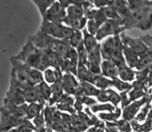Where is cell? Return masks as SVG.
<instances>
[{"mask_svg":"<svg viewBox=\"0 0 152 132\" xmlns=\"http://www.w3.org/2000/svg\"><path fill=\"white\" fill-rule=\"evenodd\" d=\"M40 30L44 31L55 38L62 39V40H68L74 33V29L64 23L51 22L47 19H43Z\"/></svg>","mask_w":152,"mask_h":132,"instance_id":"cell-1","label":"cell"},{"mask_svg":"<svg viewBox=\"0 0 152 132\" xmlns=\"http://www.w3.org/2000/svg\"><path fill=\"white\" fill-rule=\"evenodd\" d=\"M126 28L125 26H123L122 20L117 19H107L99 29L98 33L96 34V37L99 41L103 40L104 38L111 36L119 35L120 32H123Z\"/></svg>","mask_w":152,"mask_h":132,"instance_id":"cell-2","label":"cell"},{"mask_svg":"<svg viewBox=\"0 0 152 132\" xmlns=\"http://www.w3.org/2000/svg\"><path fill=\"white\" fill-rule=\"evenodd\" d=\"M66 15V7L57 1L48 7L45 16L43 17V19H47L51 22L63 23Z\"/></svg>","mask_w":152,"mask_h":132,"instance_id":"cell-3","label":"cell"},{"mask_svg":"<svg viewBox=\"0 0 152 132\" xmlns=\"http://www.w3.org/2000/svg\"><path fill=\"white\" fill-rule=\"evenodd\" d=\"M28 39L37 48L46 50V49H52L57 38L53 37L52 36L45 33L42 30H39L34 36H29Z\"/></svg>","mask_w":152,"mask_h":132,"instance_id":"cell-4","label":"cell"},{"mask_svg":"<svg viewBox=\"0 0 152 132\" xmlns=\"http://www.w3.org/2000/svg\"><path fill=\"white\" fill-rule=\"evenodd\" d=\"M121 39L124 43V45H126L129 47L135 53H137L140 57L143 56L144 54L148 51V47L146 45V43L142 40L141 38H132L129 36H127L125 33H122L120 35Z\"/></svg>","mask_w":152,"mask_h":132,"instance_id":"cell-5","label":"cell"},{"mask_svg":"<svg viewBox=\"0 0 152 132\" xmlns=\"http://www.w3.org/2000/svg\"><path fill=\"white\" fill-rule=\"evenodd\" d=\"M150 98H147V97H143L140 100H135L133 101L131 104L128 105L125 108L123 111V117L124 120H130L135 117V115L139 112L140 109L142 107L143 105H145L146 103H148L149 101Z\"/></svg>","mask_w":152,"mask_h":132,"instance_id":"cell-6","label":"cell"},{"mask_svg":"<svg viewBox=\"0 0 152 132\" xmlns=\"http://www.w3.org/2000/svg\"><path fill=\"white\" fill-rule=\"evenodd\" d=\"M73 73H66L62 77V85L63 88L66 94H74L76 95L77 91L79 88V84L77 79L73 76Z\"/></svg>","mask_w":152,"mask_h":132,"instance_id":"cell-7","label":"cell"},{"mask_svg":"<svg viewBox=\"0 0 152 132\" xmlns=\"http://www.w3.org/2000/svg\"><path fill=\"white\" fill-rule=\"evenodd\" d=\"M119 68L111 60L105 59L101 63V73L103 76L108 78H116L118 77Z\"/></svg>","mask_w":152,"mask_h":132,"instance_id":"cell-8","label":"cell"},{"mask_svg":"<svg viewBox=\"0 0 152 132\" xmlns=\"http://www.w3.org/2000/svg\"><path fill=\"white\" fill-rule=\"evenodd\" d=\"M115 47H116V36H108L101 44L102 58L104 59H108V60L111 59Z\"/></svg>","mask_w":152,"mask_h":132,"instance_id":"cell-9","label":"cell"},{"mask_svg":"<svg viewBox=\"0 0 152 132\" xmlns=\"http://www.w3.org/2000/svg\"><path fill=\"white\" fill-rule=\"evenodd\" d=\"M88 19L85 16L81 18H70L66 15L63 23L72 28L74 30H83L88 24Z\"/></svg>","mask_w":152,"mask_h":132,"instance_id":"cell-10","label":"cell"},{"mask_svg":"<svg viewBox=\"0 0 152 132\" xmlns=\"http://www.w3.org/2000/svg\"><path fill=\"white\" fill-rule=\"evenodd\" d=\"M124 57H125L127 65L132 69H137L140 63V56L135 53L129 47L124 45Z\"/></svg>","mask_w":152,"mask_h":132,"instance_id":"cell-11","label":"cell"},{"mask_svg":"<svg viewBox=\"0 0 152 132\" xmlns=\"http://www.w3.org/2000/svg\"><path fill=\"white\" fill-rule=\"evenodd\" d=\"M82 31H83V36H84L83 43H84V46H85L86 49L88 50V52H90L93 48H95L96 46H98L99 40L96 39V36L89 33L88 31V29L84 28Z\"/></svg>","mask_w":152,"mask_h":132,"instance_id":"cell-12","label":"cell"},{"mask_svg":"<svg viewBox=\"0 0 152 132\" xmlns=\"http://www.w3.org/2000/svg\"><path fill=\"white\" fill-rule=\"evenodd\" d=\"M136 76H137L136 72L133 70L132 68H130L128 65H125V66H123V67L119 68L118 77L120 79H122L124 81L131 82L135 79Z\"/></svg>","mask_w":152,"mask_h":132,"instance_id":"cell-13","label":"cell"},{"mask_svg":"<svg viewBox=\"0 0 152 132\" xmlns=\"http://www.w3.org/2000/svg\"><path fill=\"white\" fill-rule=\"evenodd\" d=\"M91 83L100 89H106L109 87H112V79H108V77L100 74L96 75Z\"/></svg>","mask_w":152,"mask_h":132,"instance_id":"cell-14","label":"cell"},{"mask_svg":"<svg viewBox=\"0 0 152 132\" xmlns=\"http://www.w3.org/2000/svg\"><path fill=\"white\" fill-rule=\"evenodd\" d=\"M80 88L83 94L86 96H98L100 89L96 88L94 84L88 81H81Z\"/></svg>","mask_w":152,"mask_h":132,"instance_id":"cell-15","label":"cell"},{"mask_svg":"<svg viewBox=\"0 0 152 132\" xmlns=\"http://www.w3.org/2000/svg\"><path fill=\"white\" fill-rule=\"evenodd\" d=\"M42 104L37 102L30 103L28 107H27L26 118H27V120H33V118H35L37 115L40 114V111L42 109Z\"/></svg>","mask_w":152,"mask_h":132,"instance_id":"cell-16","label":"cell"},{"mask_svg":"<svg viewBox=\"0 0 152 132\" xmlns=\"http://www.w3.org/2000/svg\"><path fill=\"white\" fill-rule=\"evenodd\" d=\"M29 81L32 85L36 86L40 84L42 81H44V74H42L41 70L37 69H34L31 68L29 70Z\"/></svg>","mask_w":152,"mask_h":132,"instance_id":"cell-17","label":"cell"},{"mask_svg":"<svg viewBox=\"0 0 152 132\" xmlns=\"http://www.w3.org/2000/svg\"><path fill=\"white\" fill-rule=\"evenodd\" d=\"M83 40H84V36H83V31L82 30H74V33L68 39L70 46L74 48H77L79 46L83 44Z\"/></svg>","mask_w":152,"mask_h":132,"instance_id":"cell-18","label":"cell"},{"mask_svg":"<svg viewBox=\"0 0 152 132\" xmlns=\"http://www.w3.org/2000/svg\"><path fill=\"white\" fill-rule=\"evenodd\" d=\"M66 14L70 18H81L85 16V10L83 7L71 4L66 7Z\"/></svg>","mask_w":152,"mask_h":132,"instance_id":"cell-19","label":"cell"},{"mask_svg":"<svg viewBox=\"0 0 152 132\" xmlns=\"http://www.w3.org/2000/svg\"><path fill=\"white\" fill-rule=\"evenodd\" d=\"M32 1L37 7L41 16H42V18L45 16L47 10L48 9V7L51 5H53L55 2H56L55 0H32Z\"/></svg>","mask_w":152,"mask_h":132,"instance_id":"cell-20","label":"cell"},{"mask_svg":"<svg viewBox=\"0 0 152 132\" xmlns=\"http://www.w3.org/2000/svg\"><path fill=\"white\" fill-rule=\"evenodd\" d=\"M112 87H115L121 92H125L129 91L130 88H132V85L128 83L127 81H124L122 79L116 77L112 79Z\"/></svg>","mask_w":152,"mask_h":132,"instance_id":"cell-21","label":"cell"},{"mask_svg":"<svg viewBox=\"0 0 152 132\" xmlns=\"http://www.w3.org/2000/svg\"><path fill=\"white\" fill-rule=\"evenodd\" d=\"M48 84V83H47L46 81H42L40 84L37 85V88H38L40 94L43 96V98L46 99V101L49 100L51 96H52V88Z\"/></svg>","mask_w":152,"mask_h":132,"instance_id":"cell-22","label":"cell"},{"mask_svg":"<svg viewBox=\"0 0 152 132\" xmlns=\"http://www.w3.org/2000/svg\"><path fill=\"white\" fill-rule=\"evenodd\" d=\"M115 110V106L113 104H108V103H103L99 105H93L91 106V111L96 113L99 111H107V112H112Z\"/></svg>","mask_w":152,"mask_h":132,"instance_id":"cell-23","label":"cell"},{"mask_svg":"<svg viewBox=\"0 0 152 132\" xmlns=\"http://www.w3.org/2000/svg\"><path fill=\"white\" fill-rule=\"evenodd\" d=\"M121 114V110L119 109H117L116 110L112 112H108V113H100L99 117L101 120H107V121H116L118 118L119 117Z\"/></svg>","mask_w":152,"mask_h":132,"instance_id":"cell-24","label":"cell"},{"mask_svg":"<svg viewBox=\"0 0 152 132\" xmlns=\"http://www.w3.org/2000/svg\"><path fill=\"white\" fill-rule=\"evenodd\" d=\"M101 25H99L96 21H95L94 19H88V24H87V29L89 33L93 34L96 36V34L98 33L99 29L100 28Z\"/></svg>","mask_w":152,"mask_h":132,"instance_id":"cell-25","label":"cell"},{"mask_svg":"<svg viewBox=\"0 0 152 132\" xmlns=\"http://www.w3.org/2000/svg\"><path fill=\"white\" fill-rule=\"evenodd\" d=\"M141 97H144V91L142 88H135L129 93V98L130 102L139 99Z\"/></svg>","mask_w":152,"mask_h":132,"instance_id":"cell-26","label":"cell"},{"mask_svg":"<svg viewBox=\"0 0 152 132\" xmlns=\"http://www.w3.org/2000/svg\"><path fill=\"white\" fill-rule=\"evenodd\" d=\"M149 109H150L149 102H148V103H146V104H145L144 108L142 109V110L140 111V113L137 116L136 120H137V121H140V122H141V121L145 120L146 117L148 116V112H149Z\"/></svg>","mask_w":152,"mask_h":132,"instance_id":"cell-27","label":"cell"},{"mask_svg":"<svg viewBox=\"0 0 152 132\" xmlns=\"http://www.w3.org/2000/svg\"><path fill=\"white\" fill-rule=\"evenodd\" d=\"M44 122H45V117H44L43 114H39L35 118H33V123L37 128L43 127Z\"/></svg>","mask_w":152,"mask_h":132,"instance_id":"cell-28","label":"cell"},{"mask_svg":"<svg viewBox=\"0 0 152 132\" xmlns=\"http://www.w3.org/2000/svg\"><path fill=\"white\" fill-rule=\"evenodd\" d=\"M118 127L122 131L129 132L130 130V125L128 123V120H123L118 121Z\"/></svg>","mask_w":152,"mask_h":132,"instance_id":"cell-29","label":"cell"},{"mask_svg":"<svg viewBox=\"0 0 152 132\" xmlns=\"http://www.w3.org/2000/svg\"><path fill=\"white\" fill-rule=\"evenodd\" d=\"M87 0H71V4L73 5H77V6H80V7H83L87 4Z\"/></svg>","mask_w":152,"mask_h":132,"instance_id":"cell-30","label":"cell"},{"mask_svg":"<svg viewBox=\"0 0 152 132\" xmlns=\"http://www.w3.org/2000/svg\"><path fill=\"white\" fill-rule=\"evenodd\" d=\"M58 1L65 7H67L71 5V0H58Z\"/></svg>","mask_w":152,"mask_h":132,"instance_id":"cell-31","label":"cell"},{"mask_svg":"<svg viewBox=\"0 0 152 132\" xmlns=\"http://www.w3.org/2000/svg\"><path fill=\"white\" fill-rule=\"evenodd\" d=\"M87 132H96V129L95 128H89Z\"/></svg>","mask_w":152,"mask_h":132,"instance_id":"cell-32","label":"cell"},{"mask_svg":"<svg viewBox=\"0 0 152 132\" xmlns=\"http://www.w3.org/2000/svg\"><path fill=\"white\" fill-rule=\"evenodd\" d=\"M96 132H104V130H103V129H100V128H99V129H98V130H96Z\"/></svg>","mask_w":152,"mask_h":132,"instance_id":"cell-33","label":"cell"}]
</instances>
